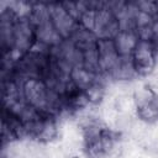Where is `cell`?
<instances>
[{
	"instance_id": "6da1fadb",
	"label": "cell",
	"mask_w": 158,
	"mask_h": 158,
	"mask_svg": "<svg viewBox=\"0 0 158 158\" xmlns=\"http://www.w3.org/2000/svg\"><path fill=\"white\" fill-rule=\"evenodd\" d=\"M47 6L52 25L63 40H69L79 27L78 21L67 11L63 2H48Z\"/></svg>"
},
{
	"instance_id": "7a4b0ae2",
	"label": "cell",
	"mask_w": 158,
	"mask_h": 158,
	"mask_svg": "<svg viewBox=\"0 0 158 158\" xmlns=\"http://www.w3.org/2000/svg\"><path fill=\"white\" fill-rule=\"evenodd\" d=\"M131 57L138 75H146L151 73L158 58L153 41L139 40Z\"/></svg>"
},
{
	"instance_id": "3957f363",
	"label": "cell",
	"mask_w": 158,
	"mask_h": 158,
	"mask_svg": "<svg viewBox=\"0 0 158 158\" xmlns=\"http://www.w3.org/2000/svg\"><path fill=\"white\" fill-rule=\"evenodd\" d=\"M99 52V70L101 75L114 77L120 62L121 56L118 54L115 43L110 38H102L98 41Z\"/></svg>"
},
{
	"instance_id": "277c9868",
	"label": "cell",
	"mask_w": 158,
	"mask_h": 158,
	"mask_svg": "<svg viewBox=\"0 0 158 158\" xmlns=\"http://www.w3.org/2000/svg\"><path fill=\"white\" fill-rule=\"evenodd\" d=\"M118 31H120V25L117 19L106 7V2H104V6L96 10L93 33L98 37V40H102V38L112 40L118 33Z\"/></svg>"
},
{
	"instance_id": "5b68a950",
	"label": "cell",
	"mask_w": 158,
	"mask_h": 158,
	"mask_svg": "<svg viewBox=\"0 0 158 158\" xmlns=\"http://www.w3.org/2000/svg\"><path fill=\"white\" fill-rule=\"evenodd\" d=\"M70 80L75 89L86 91L94 85L101 83V74L88 69L84 65H79L72 69L70 72Z\"/></svg>"
},
{
	"instance_id": "8992f818",
	"label": "cell",
	"mask_w": 158,
	"mask_h": 158,
	"mask_svg": "<svg viewBox=\"0 0 158 158\" xmlns=\"http://www.w3.org/2000/svg\"><path fill=\"white\" fill-rule=\"evenodd\" d=\"M112 41L118 54L121 57H128L132 56L139 38L135 30H120Z\"/></svg>"
}]
</instances>
